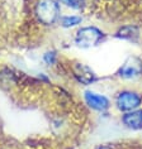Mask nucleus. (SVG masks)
I'll use <instances>...</instances> for the list:
<instances>
[{"label":"nucleus","mask_w":142,"mask_h":149,"mask_svg":"<svg viewBox=\"0 0 142 149\" xmlns=\"http://www.w3.org/2000/svg\"><path fill=\"white\" fill-rule=\"evenodd\" d=\"M105 32L102 31L99 27L95 25H85L79 27L74 36V43L77 48L81 49H89L99 46L105 39Z\"/></svg>","instance_id":"1"},{"label":"nucleus","mask_w":142,"mask_h":149,"mask_svg":"<svg viewBox=\"0 0 142 149\" xmlns=\"http://www.w3.org/2000/svg\"><path fill=\"white\" fill-rule=\"evenodd\" d=\"M34 15L42 25L52 27L60 22L61 4L58 0H38L34 6Z\"/></svg>","instance_id":"2"},{"label":"nucleus","mask_w":142,"mask_h":149,"mask_svg":"<svg viewBox=\"0 0 142 149\" xmlns=\"http://www.w3.org/2000/svg\"><path fill=\"white\" fill-rule=\"evenodd\" d=\"M113 104L121 114L128 113V111L142 107V94L132 88H123L115 94Z\"/></svg>","instance_id":"3"},{"label":"nucleus","mask_w":142,"mask_h":149,"mask_svg":"<svg viewBox=\"0 0 142 149\" xmlns=\"http://www.w3.org/2000/svg\"><path fill=\"white\" fill-rule=\"evenodd\" d=\"M115 76L123 81H136L142 77V57L136 54L128 56L118 67Z\"/></svg>","instance_id":"4"},{"label":"nucleus","mask_w":142,"mask_h":149,"mask_svg":"<svg viewBox=\"0 0 142 149\" xmlns=\"http://www.w3.org/2000/svg\"><path fill=\"white\" fill-rule=\"evenodd\" d=\"M83 99L85 105L96 113H107L112 106V101L108 96L90 88H86L83 92Z\"/></svg>","instance_id":"5"},{"label":"nucleus","mask_w":142,"mask_h":149,"mask_svg":"<svg viewBox=\"0 0 142 149\" xmlns=\"http://www.w3.org/2000/svg\"><path fill=\"white\" fill-rule=\"evenodd\" d=\"M72 74L75 77V80L83 86H90L94 82L98 81V76L88 65H85L83 62H75L72 63L71 67Z\"/></svg>","instance_id":"6"},{"label":"nucleus","mask_w":142,"mask_h":149,"mask_svg":"<svg viewBox=\"0 0 142 149\" xmlns=\"http://www.w3.org/2000/svg\"><path fill=\"white\" fill-rule=\"evenodd\" d=\"M121 123L126 129L132 130V132L142 130V107L128 111V113H123L121 116Z\"/></svg>","instance_id":"7"},{"label":"nucleus","mask_w":142,"mask_h":149,"mask_svg":"<svg viewBox=\"0 0 142 149\" xmlns=\"http://www.w3.org/2000/svg\"><path fill=\"white\" fill-rule=\"evenodd\" d=\"M114 37L118 39H122V40L134 42V40L140 37V31H138V28L136 25H124V27H121L115 32Z\"/></svg>","instance_id":"8"},{"label":"nucleus","mask_w":142,"mask_h":149,"mask_svg":"<svg viewBox=\"0 0 142 149\" xmlns=\"http://www.w3.org/2000/svg\"><path fill=\"white\" fill-rule=\"evenodd\" d=\"M84 18L81 15H76V14H66V15H61L60 18V25L65 29H72V28H79L83 24Z\"/></svg>","instance_id":"9"},{"label":"nucleus","mask_w":142,"mask_h":149,"mask_svg":"<svg viewBox=\"0 0 142 149\" xmlns=\"http://www.w3.org/2000/svg\"><path fill=\"white\" fill-rule=\"evenodd\" d=\"M58 3L71 10H83L86 0H58Z\"/></svg>","instance_id":"10"},{"label":"nucleus","mask_w":142,"mask_h":149,"mask_svg":"<svg viewBox=\"0 0 142 149\" xmlns=\"http://www.w3.org/2000/svg\"><path fill=\"white\" fill-rule=\"evenodd\" d=\"M43 62L46 63L47 66H53L56 62H57V52L56 51H47L44 52L42 56Z\"/></svg>","instance_id":"11"},{"label":"nucleus","mask_w":142,"mask_h":149,"mask_svg":"<svg viewBox=\"0 0 142 149\" xmlns=\"http://www.w3.org/2000/svg\"><path fill=\"white\" fill-rule=\"evenodd\" d=\"M95 149H118V148H115L114 145H110V144H102V145H98Z\"/></svg>","instance_id":"12"}]
</instances>
